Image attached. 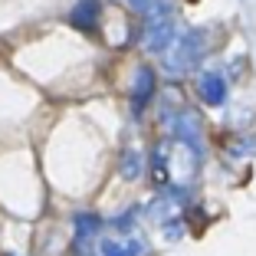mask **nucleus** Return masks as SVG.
<instances>
[{
  "instance_id": "9",
  "label": "nucleus",
  "mask_w": 256,
  "mask_h": 256,
  "mask_svg": "<svg viewBox=\"0 0 256 256\" xmlns=\"http://www.w3.org/2000/svg\"><path fill=\"white\" fill-rule=\"evenodd\" d=\"M122 178H128V181H135V178H138V154H135V151H132V154L125 158V164H122Z\"/></svg>"
},
{
  "instance_id": "2",
  "label": "nucleus",
  "mask_w": 256,
  "mask_h": 256,
  "mask_svg": "<svg viewBox=\"0 0 256 256\" xmlns=\"http://www.w3.org/2000/svg\"><path fill=\"white\" fill-rule=\"evenodd\" d=\"M204 50H207V40H204L200 30H190V33H181L174 36L164 50V69L171 76H184L200 62Z\"/></svg>"
},
{
  "instance_id": "6",
  "label": "nucleus",
  "mask_w": 256,
  "mask_h": 256,
  "mask_svg": "<svg viewBox=\"0 0 256 256\" xmlns=\"http://www.w3.org/2000/svg\"><path fill=\"white\" fill-rule=\"evenodd\" d=\"M151 96H154V72H151L148 66H142L135 72V86H132V108L142 112V108L148 106Z\"/></svg>"
},
{
  "instance_id": "5",
  "label": "nucleus",
  "mask_w": 256,
  "mask_h": 256,
  "mask_svg": "<svg viewBox=\"0 0 256 256\" xmlns=\"http://www.w3.org/2000/svg\"><path fill=\"white\" fill-rule=\"evenodd\" d=\"M98 16H102V4L98 0H79L72 7V14H69V23H72L76 30L92 33L98 26Z\"/></svg>"
},
{
  "instance_id": "10",
  "label": "nucleus",
  "mask_w": 256,
  "mask_h": 256,
  "mask_svg": "<svg viewBox=\"0 0 256 256\" xmlns=\"http://www.w3.org/2000/svg\"><path fill=\"white\" fill-rule=\"evenodd\" d=\"M76 230H79V236H89V234H96V217H79L76 220Z\"/></svg>"
},
{
  "instance_id": "3",
  "label": "nucleus",
  "mask_w": 256,
  "mask_h": 256,
  "mask_svg": "<svg viewBox=\"0 0 256 256\" xmlns=\"http://www.w3.org/2000/svg\"><path fill=\"white\" fill-rule=\"evenodd\" d=\"M144 16H148V20H144V33H142L144 50H151V53H164L168 43L178 36L168 7H158V10H151V14H144Z\"/></svg>"
},
{
  "instance_id": "8",
  "label": "nucleus",
  "mask_w": 256,
  "mask_h": 256,
  "mask_svg": "<svg viewBox=\"0 0 256 256\" xmlns=\"http://www.w3.org/2000/svg\"><path fill=\"white\" fill-rule=\"evenodd\" d=\"M98 256H142V243H132V246H125V243H102Z\"/></svg>"
},
{
  "instance_id": "4",
  "label": "nucleus",
  "mask_w": 256,
  "mask_h": 256,
  "mask_svg": "<svg viewBox=\"0 0 256 256\" xmlns=\"http://www.w3.org/2000/svg\"><path fill=\"white\" fill-rule=\"evenodd\" d=\"M197 96H200L204 106H224L226 102V79L220 72H200L197 79Z\"/></svg>"
},
{
  "instance_id": "7",
  "label": "nucleus",
  "mask_w": 256,
  "mask_h": 256,
  "mask_svg": "<svg viewBox=\"0 0 256 256\" xmlns=\"http://www.w3.org/2000/svg\"><path fill=\"white\" fill-rule=\"evenodd\" d=\"M178 122H171V128H174V135L178 138H188V142H194L197 144V135H200V125H197V118L190 112H184V115H174Z\"/></svg>"
},
{
  "instance_id": "1",
  "label": "nucleus",
  "mask_w": 256,
  "mask_h": 256,
  "mask_svg": "<svg viewBox=\"0 0 256 256\" xmlns=\"http://www.w3.org/2000/svg\"><path fill=\"white\" fill-rule=\"evenodd\" d=\"M197 161H200V148L194 142H188V138L161 142L151 151V178L161 188H181L194 178Z\"/></svg>"
}]
</instances>
